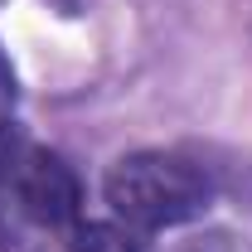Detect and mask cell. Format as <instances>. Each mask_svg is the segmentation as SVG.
<instances>
[{
    "mask_svg": "<svg viewBox=\"0 0 252 252\" xmlns=\"http://www.w3.org/2000/svg\"><path fill=\"white\" fill-rule=\"evenodd\" d=\"M102 194L112 204V219L126 233H165V228L199 219L214 204V180L189 156L136 151V156H122L107 170Z\"/></svg>",
    "mask_w": 252,
    "mask_h": 252,
    "instance_id": "1",
    "label": "cell"
},
{
    "mask_svg": "<svg viewBox=\"0 0 252 252\" xmlns=\"http://www.w3.org/2000/svg\"><path fill=\"white\" fill-rule=\"evenodd\" d=\"M0 252H54L49 233L20 209V199L10 194L5 180H0Z\"/></svg>",
    "mask_w": 252,
    "mask_h": 252,
    "instance_id": "2",
    "label": "cell"
},
{
    "mask_svg": "<svg viewBox=\"0 0 252 252\" xmlns=\"http://www.w3.org/2000/svg\"><path fill=\"white\" fill-rule=\"evenodd\" d=\"M5 126H15V68H10L5 49H0V131Z\"/></svg>",
    "mask_w": 252,
    "mask_h": 252,
    "instance_id": "4",
    "label": "cell"
},
{
    "mask_svg": "<svg viewBox=\"0 0 252 252\" xmlns=\"http://www.w3.org/2000/svg\"><path fill=\"white\" fill-rule=\"evenodd\" d=\"M73 252H141V243L122 223H78L73 228Z\"/></svg>",
    "mask_w": 252,
    "mask_h": 252,
    "instance_id": "3",
    "label": "cell"
}]
</instances>
